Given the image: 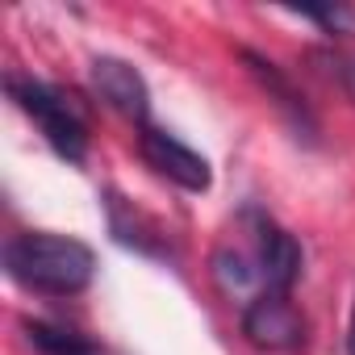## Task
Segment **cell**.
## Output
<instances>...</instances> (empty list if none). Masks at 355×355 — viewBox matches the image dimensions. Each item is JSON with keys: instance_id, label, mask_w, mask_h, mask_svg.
Wrapping results in <instances>:
<instances>
[{"instance_id": "5", "label": "cell", "mask_w": 355, "mask_h": 355, "mask_svg": "<svg viewBox=\"0 0 355 355\" xmlns=\"http://www.w3.org/2000/svg\"><path fill=\"white\" fill-rule=\"evenodd\" d=\"M138 155L146 159V167H155L163 180L180 184L184 193H209L214 189V167L205 155H197L189 142H180L171 130L159 125H138Z\"/></svg>"}, {"instance_id": "4", "label": "cell", "mask_w": 355, "mask_h": 355, "mask_svg": "<svg viewBox=\"0 0 355 355\" xmlns=\"http://www.w3.org/2000/svg\"><path fill=\"white\" fill-rule=\"evenodd\" d=\"M243 334L259 351H301L309 326L305 313L293 305V293H259L243 305Z\"/></svg>"}, {"instance_id": "11", "label": "cell", "mask_w": 355, "mask_h": 355, "mask_svg": "<svg viewBox=\"0 0 355 355\" xmlns=\"http://www.w3.org/2000/svg\"><path fill=\"white\" fill-rule=\"evenodd\" d=\"M76 355H117V351H109V347H101V343H92V338H84V347H80Z\"/></svg>"}, {"instance_id": "10", "label": "cell", "mask_w": 355, "mask_h": 355, "mask_svg": "<svg viewBox=\"0 0 355 355\" xmlns=\"http://www.w3.org/2000/svg\"><path fill=\"white\" fill-rule=\"evenodd\" d=\"M313 59H318V63L326 67V76L338 80V88L355 101V55H351V51H318Z\"/></svg>"}, {"instance_id": "12", "label": "cell", "mask_w": 355, "mask_h": 355, "mask_svg": "<svg viewBox=\"0 0 355 355\" xmlns=\"http://www.w3.org/2000/svg\"><path fill=\"white\" fill-rule=\"evenodd\" d=\"M347 355H355V305H351V322H347Z\"/></svg>"}, {"instance_id": "6", "label": "cell", "mask_w": 355, "mask_h": 355, "mask_svg": "<svg viewBox=\"0 0 355 355\" xmlns=\"http://www.w3.org/2000/svg\"><path fill=\"white\" fill-rule=\"evenodd\" d=\"M88 88H92V96L101 105H109L113 113L130 117L134 125H146L150 121V88H146L142 71L130 59L96 55L92 67H88Z\"/></svg>"}, {"instance_id": "9", "label": "cell", "mask_w": 355, "mask_h": 355, "mask_svg": "<svg viewBox=\"0 0 355 355\" xmlns=\"http://www.w3.org/2000/svg\"><path fill=\"white\" fill-rule=\"evenodd\" d=\"M297 17L322 26V34H330V38L355 34V9L351 5H313V9H297Z\"/></svg>"}, {"instance_id": "7", "label": "cell", "mask_w": 355, "mask_h": 355, "mask_svg": "<svg viewBox=\"0 0 355 355\" xmlns=\"http://www.w3.org/2000/svg\"><path fill=\"white\" fill-rule=\"evenodd\" d=\"M239 59L247 63V71H251V80L268 92V101L276 105V113L293 125V134L297 138H305L309 146H318V134H322V125H318V113L309 109V101L301 96V88L288 80V71L280 67V63H272L268 55H259V51H251V46H243L239 51Z\"/></svg>"}, {"instance_id": "2", "label": "cell", "mask_w": 355, "mask_h": 355, "mask_svg": "<svg viewBox=\"0 0 355 355\" xmlns=\"http://www.w3.org/2000/svg\"><path fill=\"white\" fill-rule=\"evenodd\" d=\"M5 92L38 125V134L46 138V146L59 159H67V163H84L88 159L92 134H88V113L76 101V92H67L59 84H46V80H34V76H21V71L5 76Z\"/></svg>"}, {"instance_id": "8", "label": "cell", "mask_w": 355, "mask_h": 355, "mask_svg": "<svg viewBox=\"0 0 355 355\" xmlns=\"http://www.w3.org/2000/svg\"><path fill=\"white\" fill-rule=\"evenodd\" d=\"M105 209H109V230L121 247H134L138 255H155V259H167L171 255V243H167V230L142 214L134 201H125L121 193H109L105 197Z\"/></svg>"}, {"instance_id": "1", "label": "cell", "mask_w": 355, "mask_h": 355, "mask_svg": "<svg viewBox=\"0 0 355 355\" xmlns=\"http://www.w3.org/2000/svg\"><path fill=\"white\" fill-rule=\"evenodd\" d=\"M5 272L38 297H76L96 276V251L84 239L55 230H26L5 243Z\"/></svg>"}, {"instance_id": "3", "label": "cell", "mask_w": 355, "mask_h": 355, "mask_svg": "<svg viewBox=\"0 0 355 355\" xmlns=\"http://www.w3.org/2000/svg\"><path fill=\"white\" fill-rule=\"evenodd\" d=\"M243 222H247V247H251V255H255L263 293H293L297 280H301V272H305V251H301V243H297L276 218H268V214L255 209V205L243 209Z\"/></svg>"}]
</instances>
